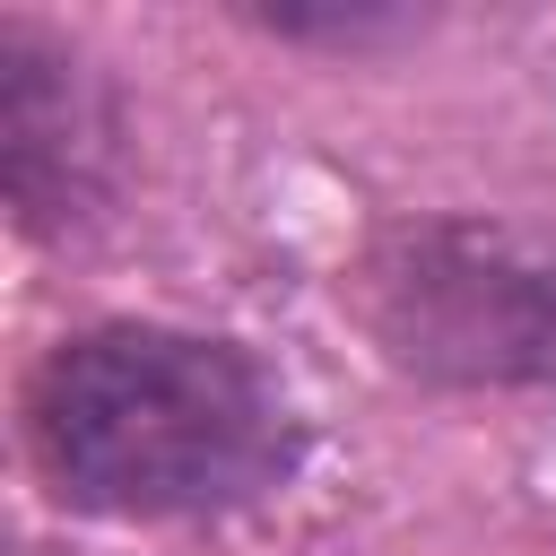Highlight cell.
<instances>
[{
	"label": "cell",
	"instance_id": "1",
	"mask_svg": "<svg viewBox=\"0 0 556 556\" xmlns=\"http://www.w3.org/2000/svg\"><path fill=\"white\" fill-rule=\"evenodd\" d=\"M17 452L35 486L113 530H208L278 504L313 460L295 382L235 330L96 313L17 374Z\"/></svg>",
	"mask_w": 556,
	"mask_h": 556
},
{
	"label": "cell",
	"instance_id": "2",
	"mask_svg": "<svg viewBox=\"0 0 556 556\" xmlns=\"http://www.w3.org/2000/svg\"><path fill=\"white\" fill-rule=\"evenodd\" d=\"M339 313L426 400H547L556 226L513 208H391L339 261Z\"/></svg>",
	"mask_w": 556,
	"mask_h": 556
},
{
	"label": "cell",
	"instance_id": "3",
	"mask_svg": "<svg viewBox=\"0 0 556 556\" xmlns=\"http://www.w3.org/2000/svg\"><path fill=\"white\" fill-rule=\"evenodd\" d=\"M139 174L130 87L96 43L35 9H0V208L35 252L104 235Z\"/></svg>",
	"mask_w": 556,
	"mask_h": 556
},
{
	"label": "cell",
	"instance_id": "4",
	"mask_svg": "<svg viewBox=\"0 0 556 556\" xmlns=\"http://www.w3.org/2000/svg\"><path fill=\"white\" fill-rule=\"evenodd\" d=\"M226 17L278 52H321V61H382L434 35V9L408 0H226Z\"/></svg>",
	"mask_w": 556,
	"mask_h": 556
}]
</instances>
